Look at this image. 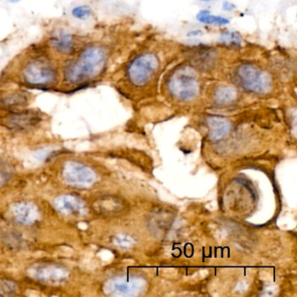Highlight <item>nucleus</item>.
<instances>
[{"label":"nucleus","mask_w":297,"mask_h":297,"mask_svg":"<svg viewBox=\"0 0 297 297\" xmlns=\"http://www.w3.org/2000/svg\"><path fill=\"white\" fill-rule=\"evenodd\" d=\"M108 53L98 43H87L80 47L75 54L60 64L61 84L70 91L87 87L105 71Z\"/></svg>","instance_id":"f257e3e1"},{"label":"nucleus","mask_w":297,"mask_h":297,"mask_svg":"<svg viewBox=\"0 0 297 297\" xmlns=\"http://www.w3.org/2000/svg\"><path fill=\"white\" fill-rule=\"evenodd\" d=\"M13 71L14 80L26 87L46 90L61 82L60 64L46 46L25 52Z\"/></svg>","instance_id":"f03ea898"},{"label":"nucleus","mask_w":297,"mask_h":297,"mask_svg":"<svg viewBox=\"0 0 297 297\" xmlns=\"http://www.w3.org/2000/svg\"><path fill=\"white\" fill-rule=\"evenodd\" d=\"M168 89L172 96L179 101H192L200 91L196 71L190 67H178L168 78Z\"/></svg>","instance_id":"7ed1b4c3"},{"label":"nucleus","mask_w":297,"mask_h":297,"mask_svg":"<svg viewBox=\"0 0 297 297\" xmlns=\"http://www.w3.org/2000/svg\"><path fill=\"white\" fill-rule=\"evenodd\" d=\"M235 77L241 87L256 94L267 93L272 87V80L268 72L254 64L241 65Z\"/></svg>","instance_id":"20e7f679"},{"label":"nucleus","mask_w":297,"mask_h":297,"mask_svg":"<svg viewBox=\"0 0 297 297\" xmlns=\"http://www.w3.org/2000/svg\"><path fill=\"white\" fill-rule=\"evenodd\" d=\"M81 46L78 36L68 30L52 31L46 39V47L57 59H65L75 54Z\"/></svg>","instance_id":"39448f33"},{"label":"nucleus","mask_w":297,"mask_h":297,"mask_svg":"<svg viewBox=\"0 0 297 297\" xmlns=\"http://www.w3.org/2000/svg\"><path fill=\"white\" fill-rule=\"evenodd\" d=\"M158 58L152 53H144L131 61L126 69L127 79L136 87H143L150 82L159 69Z\"/></svg>","instance_id":"423d86ee"},{"label":"nucleus","mask_w":297,"mask_h":297,"mask_svg":"<svg viewBox=\"0 0 297 297\" xmlns=\"http://www.w3.org/2000/svg\"><path fill=\"white\" fill-rule=\"evenodd\" d=\"M146 285V280L140 277L120 276L107 281L105 290L116 297H134L143 292Z\"/></svg>","instance_id":"0eeeda50"},{"label":"nucleus","mask_w":297,"mask_h":297,"mask_svg":"<svg viewBox=\"0 0 297 297\" xmlns=\"http://www.w3.org/2000/svg\"><path fill=\"white\" fill-rule=\"evenodd\" d=\"M40 112L33 109H22L8 114L4 119L7 128L15 132H27L38 126L43 121Z\"/></svg>","instance_id":"6e6552de"},{"label":"nucleus","mask_w":297,"mask_h":297,"mask_svg":"<svg viewBox=\"0 0 297 297\" xmlns=\"http://www.w3.org/2000/svg\"><path fill=\"white\" fill-rule=\"evenodd\" d=\"M62 175L68 184L77 187H88L96 180V175L92 168L77 161L67 162L64 167Z\"/></svg>","instance_id":"1a4fd4ad"},{"label":"nucleus","mask_w":297,"mask_h":297,"mask_svg":"<svg viewBox=\"0 0 297 297\" xmlns=\"http://www.w3.org/2000/svg\"><path fill=\"white\" fill-rule=\"evenodd\" d=\"M54 204L60 213L67 215L79 216L84 213L86 209L83 201L71 194H64L56 198Z\"/></svg>","instance_id":"9d476101"},{"label":"nucleus","mask_w":297,"mask_h":297,"mask_svg":"<svg viewBox=\"0 0 297 297\" xmlns=\"http://www.w3.org/2000/svg\"><path fill=\"white\" fill-rule=\"evenodd\" d=\"M29 94L23 90L0 92V106L3 108H24L29 104Z\"/></svg>","instance_id":"9b49d317"},{"label":"nucleus","mask_w":297,"mask_h":297,"mask_svg":"<svg viewBox=\"0 0 297 297\" xmlns=\"http://www.w3.org/2000/svg\"><path fill=\"white\" fill-rule=\"evenodd\" d=\"M35 277L38 280L50 282L59 283L67 278V270L58 265H42L35 268Z\"/></svg>","instance_id":"f8f14e48"},{"label":"nucleus","mask_w":297,"mask_h":297,"mask_svg":"<svg viewBox=\"0 0 297 297\" xmlns=\"http://www.w3.org/2000/svg\"><path fill=\"white\" fill-rule=\"evenodd\" d=\"M14 219L22 224H33L38 220V212L29 202H20L13 207Z\"/></svg>","instance_id":"ddd939ff"},{"label":"nucleus","mask_w":297,"mask_h":297,"mask_svg":"<svg viewBox=\"0 0 297 297\" xmlns=\"http://www.w3.org/2000/svg\"><path fill=\"white\" fill-rule=\"evenodd\" d=\"M207 122L210 126V139L213 140L224 138L230 130V123L224 118L213 116L208 118Z\"/></svg>","instance_id":"4468645a"},{"label":"nucleus","mask_w":297,"mask_h":297,"mask_svg":"<svg viewBox=\"0 0 297 297\" xmlns=\"http://www.w3.org/2000/svg\"><path fill=\"white\" fill-rule=\"evenodd\" d=\"M236 98V92L235 90L230 87L222 86L218 88L217 90L214 92L213 99L218 104L221 105H227L235 100Z\"/></svg>","instance_id":"2eb2a0df"},{"label":"nucleus","mask_w":297,"mask_h":297,"mask_svg":"<svg viewBox=\"0 0 297 297\" xmlns=\"http://www.w3.org/2000/svg\"><path fill=\"white\" fill-rule=\"evenodd\" d=\"M198 21L202 24L213 25H226L229 24V19L226 17L216 16L210 13V11H201L197 15Z\"/></svg>","instance_id":"dca6fc26"},{"label":"nucleus","mask_w":297,"mask_h":297,"mask_svg":"<svg viewBox=\"0 0 297 297\" xmlns=\"http://www.w3.org/2000/svg\"><path fill=\"white\" fill-rule=\"evenodd\" d=\"M71 14L76 19L87 20L92 16V9L91 6L87 4H80L71 9Z\"/></svg>","instance_id":"f3484780"},{"label":"nucleus","mask_w":297,"mask_h":297,"mask_svg":"<svg viewBox=\"0 0 297 297\" xmlns=\"http://www.w3.org/2000/svg\"><path fill=\"white\" fill-rule=\"evenodd\" d=\"M222 42L226 43L228 45H240L241 44V38L238 34L234 33H227V34H222V38H220Z\"/></svg>","instance_id":"a211bd4d"},{"label":"nucleus","mask_w":297,"mask_h":297,"mask_svg":"<svg viewBox=\"0 0 297 297\" xmlns=\"http://www.w3.org/2000/svg\"><path fill=\"white\" fill-rule=\"evenodd\" d=\"M9 172L4 169L3 166L0 165V187L6 182V180H8Z\"/></svg>","instance_id":"6ab92c4d"},{"label":"nucleus","mask_w":297,"mask_h":297,"mask_svg":"<svg viewBox=\"0 0 297 297\" xmlns=\"http://www.w3.org/2000/svg\"><path fill=\"white\" fill-rule=\"evenodd\" d=\"M234 4H231L229 2H224V4H223V9L225 10V11H230V10H233L234 9Z\"/></svg>","instance_id":"aec40b11"},{"label":"nucleus","mask_w":297,"mask_h":297,"mask_svg":"<svg viewBox=\"0 0 297 297\" xmlns=\"http://www.w3.org/2000/svg\"><path fill=\"white\" fill-rule=\"evenodd\" d=\"M9 3H11V4H16V3H18V2H20L22 0H7Z\"/></svg>","instance_id":"412c9836"},{"label":"nucleus","mask_w":297,"mask_h":297,"mask_svg":"<svg viewBox=\"0 0 297 297\" xmlns=\"http://www.w3.org/2000/svg\"><path fill=\"white\" fill-rule=\"evenodd\" d=\"M202 2H210V1H212V0H201Z\"/></svg>","instance_id":"4be33fe9"}]
</instances>
